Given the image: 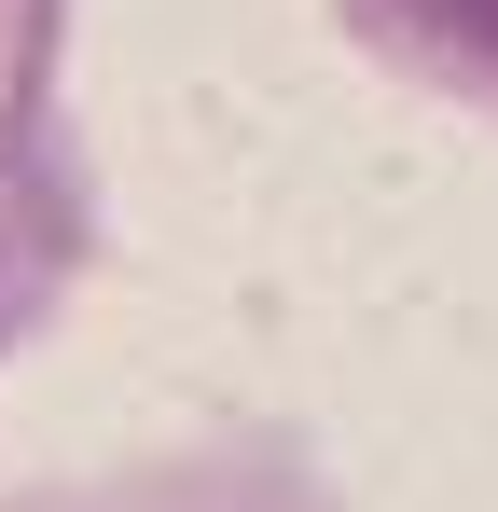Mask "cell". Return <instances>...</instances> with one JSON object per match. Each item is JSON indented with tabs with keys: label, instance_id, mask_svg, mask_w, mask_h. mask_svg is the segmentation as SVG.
<instances>
[]
</instances>
